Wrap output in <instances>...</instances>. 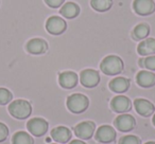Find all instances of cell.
Listing matches in <instances>:
<instances>
[{
  "label": "cell",
  "instance_id": "cell-13",
  "mask_svg": "<svg viewBox=\"0 0 155 144\" xmlns=\"http://www.w3.org/2000/svg\"><path fill=\"white\" fill-rule=\"evenodd\" d=\"M26 49L31 54H43L48 50V43L41 38H32L27 43Z\"/></svg>",
  "mask_w": 155,
  "mask_h": 144
},
{
  "label": "cell",
  "instance_id": "cell-10",
  "mask_svg": "<svg viewBox=\"0 0 155 144\" xmlns=\"http://www.w3.org/2000/svg\"><path fill=\"white\" fill-rule=\"evenodd\" d=\"M114 124L117 127V129H119L120 131H130L135 127L136 122L135 119L133 118V116L123 114L115 119Z\"/></svg>",
  "mask_w": 155,
  "mask_h": 144
},
{
  "label": "cell",
  "instance_id": "cell-21",
  "mask_svg": "<svg viewBox=\"0 0 155 144\" xmlns=\"http://www.w3.org/2000/svg\"><path fill=\"white\" fill-rule=\"evenodd\" d=\"M91 8L98 12H106L113 5V0H91Z\"/></svg>",
  "mask_w": 155,
  "mask_h": 144
},
{
  "label": "cell",
  "instance_id": "cell-3",
  "mask_svg": "<svg viewBox=\"0 0 155 144\" xmlns=\"http://www.w3.org/2000/svg\"><path fill=\"white\" fill-rule=\"evenodd\" d=\"M67 107L73 114H81L88 107V98L82 93H73L67 98Z\"/></svg>",
  "mask_w": 155,
  "mask_h": 144
},
{
  "label": "cell",
  "instance_id": "cell-27",
  "mask_svg": "<svg viewBox=\"0 0 155 144\" xmlns=\"http://www.w3.org/2000/svg\"><path fill=\"white\" fill-rule=\"evenodd\" d=\"M45 1L50 8H53V9L60 8L64 2V0H45Z\"/></svg>",
  "mask_w": 155,
  "mask_h": 144
},
{
  "label": "cell",
  "instance_id": "cell-8",
  "mask_svg": "<svg viewBox=\"0 0 155 144\" xmlns=\"http://www.w3.org/2000/svg\"><path fill=\"white\" fill-rule=\"evenodd\" d=\"M95 138L100 143H110L114 141L116 138V131L110 125H102L97 129Z\"/></svg>",
  "mask_w": 155,
  "mask_h": 144
},
{
  "label": "cell",
  "instance_id": "cell-23",
  "mask_svg": "<svg viewBox=\"0 0 155 144\" xmlns=\"http://www.w3.org/2000/svg\"><path fill=\"white\" fill-rule=\"evenodd\" d=\"M138 62H139V66L142 67V68L155 71V55H150L148 57L140 58Z\"/></svg>",
  "mask_w": 155,
  "mask_h": 144
},
{
  "label": "cell",
  "instance_id": "cell-30",
  "mask_svg": "<svg viewBox=\"0 0 155 144\" xmlns=\"http://www.w3.org/2000/svg\"><path fill=\"white\" fill-rule=\"evenodd\" d=\"M146 144H155V141H149V142H147Z\"/></svg>",
  "mask_w": 155,
  "mask_h": 144
},
{
  "label": "cell",
  "instance_id": "cell-28",
  "mask_svg": "<svg viewBox=\"0 0 155 144\" xmlns=\"http://www.w3.org/2000/svg\"><path fill=\"white\" fill-rule=\"evenodd\" d=\"M69 144H86V143L81 141V140H72L71 142H69Z\"/></svg>",
  "mask_w": 155,
  "mask_h": 144
},
{
  "label": "cell",
  "instance_id": "cell-25",
  "mask_svg": "<svg viewBox=\"0 0 155 144\" xmlns=\"http://www.w3.org/2000/svg\"><path fill=\"white\" fill-rule=\"evenodd\" d=\"M119 144H141V141L137 136L127 135L119 140Z\"/></svg>",
  "mask_w": 155,
  "mask_h": 144
},
{
  "label": "cell",
  "instance_id": "cell-26",
  "mask_svg": "<svg viewBox=\"0 0 155 144\" xmlns=\"http://www.w3.org/2000/svg\"><path fill=\"white\" fill-rule=\"evenodd\" d=\"M9 136V128L5 124L0 122V142L5 141Z\"/></svg>",
  "mask_w": 155,
  "mask_h": 144
},
{
  "label": "cell",
  "instance_id": "cell-17",
  "mask_svg": "<svg viewBox=\"0 0 155 144\" xmlns=\"http://www.w3.org/2000/svg\"><path fill=\"white\" fill-rule=\"evenodd\" d=\"M130 81L125 78H115L110 82V89L116 93H123L129 89Z\"/></svg>",
  "mask_w": 155,
  "mask_h": 144
},
{
  "label": "cell",
  "instance_id": "cell-24",
  "mask_svg": "<svg viewBox=\"0 0 155 144\" xmlns=\"http://www.w3.org/2000/svg\"><path fill=\"white\" fill-rule=\"evenodd\" d=\"M12 95L11 91L8 90L7 88H0V105H5V104L10 103L12 101Z\"/></svg>",
  "mask_w": 155,
  "mask_h": 144
},
{
  "label": "cell",
  "instance_id": "cell-16",
  "mask_svg": "<svg viewBox=\"0 0 155 144\" xmlns=\"http://www.w3.org/2000/svg\"><path fill=\"white\" fill-rule=\"evenodd\" d=\"M136 82L143 88H149L155 85V74L151 71L141 70L136 75Z\"/></svg>",
  "mask_w": 155,
  "mask_h": 144
},
{
  "label": "cell",
  "instance_id": "cell-20",
  "mask_svg": "<svg viewBox=\"0 0 155 144\" xmlns=\"http://www.w3.org/2000/svg\"><path fill=\"white\" fill-rule=\"evenodd\" d=\"M12 143L13 144H33L34 140L29 133L26 131H17L14 133L12 138Z\"/></svg>",
  "mask_w": 155,
  "mask_h": 144
},
{
  "label": "cell",
  "instance_id": "cell-4",
  "mask_svg": "<svg viewBox=\"0 0 155 144\" xmlns=\"http://www.w3.org/2000/svg\"><path fill=\"white\" fill-rule=\"evenodd\" d=\"M27 128L29 133L35 137H41L45 135L48 129V122L43 118H32L27 123Z\"/></svg>",
  "mask_w": 155,
  "mask_h": 144
},
{
  "label": "cell",
  "instance_id": "cell-19",
  "mask_svg": "<svg viewBox=\"0 0 155 144\" xmlns=\"http://www.w3.org/2000/svg\"><path fill=\"white\" fill-rule=\"evenodd\" d=\"M60 13L63 17L71 19V18H74L79 15V13H80V8L74 2H66L61 8Z\"/></svg>",
  "mask_w": 155,
  "mask_h": 144
},
{
  "label": "cell",
  "instance_id": "cell-9",
  "mask_svg": "<svg viewBox=\"0 0 155 144\" xmlns=\"http://www.w3.org/2000/svg\"><path fill=\"white\" fill-rule=\"evenodd\" d=\"M133 9L138 15H150L155 11V2L153 0H134Z\"/></svg>",
  "mask_w": 155,
  "mask_h": 144
},
{
  "label": "cell",
  "instance_id": "cell-18",
  "mask_svg": "<svg viewBox=\"0 0 155 144\" xmlns=\"http://www.w3.org/2000/svg\"><path fill=\"white\" fill-rule=\"evenodd\" d=\"M137 52L142 56L155 54V38H146L138 45Z\"/></svg>",
  "mask_w": 155,
  "mask_h": 144
},
{
  "label": "cell",
  "instance_id": "cell-11",
  "mask_svg": "<svg viewBox=\"0 0 155 144\" xmlns=\"http://www.w3.org/2000/svg\"><path fill=\"white\" fill-rule=\"evenodd\" d=\"M132 103L129 98L125 95H117L110 102V107L114 111L118 114H124L131 109Z\"/></svg>",
  "mask_w": 155,
  "mask_h": 144
},
{
  "label": "cell",
  "instance_id": "cell-2",
  "mask_svg": "<svg viewBox=\"0 0 155 144\" xmlns=\"http://www.w3.org/2000/svg\"><path fill=\"white\" fill-rule=\"evenodd\" d=\"M9 112L16 119H26L32 112L31 104L26 100H15L9 105Z\"/></svg>",
  "mask_w": 155,
  "mask_h": 144
},
{
  "label": "cell",
  "instance_id": "cell-31",
  "mask_svg": "<svg viewBox=\"0 0 155 144\" xmlns=\"http://www.w3.org/2000/svg\"><path fill=\"white\" fill-rule=\"evenodd\" d=\"M53 144H58V143H53Z\"/></svg>",
  "mask_w": 155,
  "mask_h": 144
},
{
  "label": "cell",
  "instance_id": "cell-22",
  "mask_svg": "<svg viewBox=\"0 0 155 144\" xmlns=\"http://www.w3.org/2000/svg\"><path fill=\"white\" fill-rule=\"evenodd\" d=\"M150 33V28L147 24H139L134 28L133 35L135 39H143Z\"/></svg>",
  "mask_w": 155,
  "mask_h": 144
},
{
  "label": "cell",
  "instance_id": "cell-5",
  "mask_svg": "<svg viewBox=\"0 0 155 144\" xmlns=\"http://www.w3.org/2000/svg\"><path fill=\"white\" fill-rule=\"evenodd\" d=\"M81 84L86 88L96 87L100 82V75L94 69H85L80 74Z\"/></svg>",
  "mask_w": 155,
  "mask_h": 144
},
{
  "label": "cell",
  "instance_id": "cell-29",
  "mask_svg": "<svg viewBox=\"0 0 155 144\" xmlns=\"http://www.w3.org/2000/svg\"><path fill=\"white\" fill-rule=\"evenodd\" d=\"M152 122H153V124H154V126H155V114H154V116H153V119H152Z\"/></svg>",
  "mask_w": 155,
  "mask_h": 144
},
{
  "label": "cell",
  "instance_id": "cell-6",
  "mask_svg": "<svg viewBox=\"0 0 155 144\" xmlns=\"http://www.w3.org/2000/svg\"><path fill=\"white\" fill-rule=\"evenodd\" d=\"M67 28V24L63 18L58 17V16H51L48 18L47 22H46V29L50 34L58 35L62 34Z\"/></svg>",
  "mask_w": 155,
  "mask_h": 144
},
{
  "label": "cell",
  "instance_id": "cell-14",
  "mask_svg": "<svg viewBox=\"0 0 155 144\" xmlns=\"http://www.w3.org/2000/svg\"><path fill=\"white\" fill-rule=\"evenodd\" d=\"M134 106L137 114L142 117L151 116L155 110V106L146 99H136L134 101Z\"/></svg>",
  "mask_w": 155,
  "mask_h": 144
},
{
  "label": "cell",
  "instance_id": "cell-1",
  "mask_svg": "<svg viewBox=\"0 0 155 144\" xmlns=\"http://www.w3.org/2000/svg\"><path fill=\"white\" fill-rule=\"evenodd\" d=\"M100 69L106 75H116L123 70V62L117 55H108L103 58Z\"/></svg>",
  "mask_w": 155,
  "mask_h": 144
},
{
  "label": "cell",
  "instance_id": "cell-15",
  "mask_svg": "<svg viewBox=\"0 0 155 144\" xmlns=\"http://www.w3.org/2000/svg\"><path fill=\"white\" fill-rule=\"evenodd\" d=\"M51 138L58 143H67L71 138V131L66 126L54 127L51 130Z\"/></svg>",
  "mask_w": 155,
  "mask_h": 144
},
{
  "label": "cell",
  "instance_id": "cell-12",
  "mask_svg": "<svg viewBox=\"0 0 155 144\" xmlns=\"http://www.w3.org/2000/svg\"><path fill=\"white\" fill-rule=\"evenodd\" d=\"M78 81H79L78 74L73 71H64L58 75V83L63 88L66 89H71L75 87L78 84Z\"/></svg>",
  "mask_w": 155,
  "mask_h": 144
},
{
  "label": "cell",
  "instance_id": "cell-7",
  "mask_svg": "<svg viewBox=\"0 0 155 144\" xmlns=\"http://www.w3.org/2000/svg\"><path fill=\"white\" fill-rule=\"evenodd\" d=\"M95 128L96 125L94 122H91V121H84V122L79 123L74 127V133L80 139L87 140L93 137V135L95 133Z\"/></svg>",
  "mask_w": 155,
  "mask_h": 144
}]
</instances>
